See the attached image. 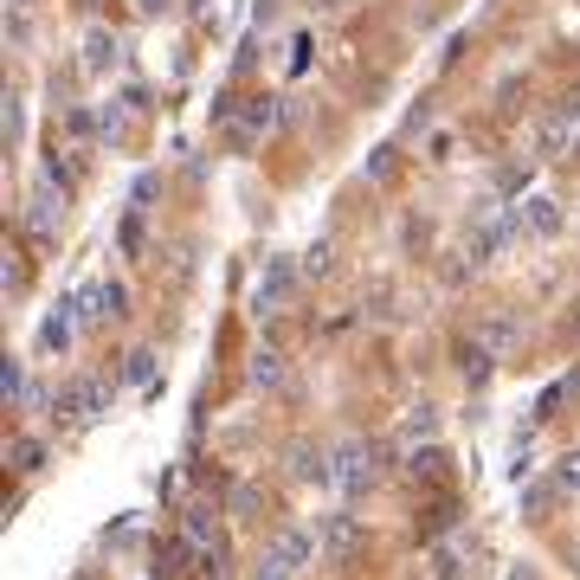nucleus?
<instances>
[{"label":"nucleus","mask_w":580,"mask_h":580,"mask_svg":"<svg viewBox=\"0 0 580 580\" xmlns=\"http://www.w3.org/2000/svg\"><path fill=\"white\" fill-rule=\"evenodd\" d=\"M52 413L65 425H91L110 413V381H97V375H72V381L52 393Z\"/></svg>","instance_id":"obj_1"},{"label":"nucleus","mask_w":580,"mask_h":580,"mask_svg":"<svg viewBox=\"0 0 580 580\" xmlns=\"http://www.w3.org/2000/svg\"><path fill=\"white\" fill-rule=\"evenodd\" d=\"M329 458H336V491H342V497H368V491L381 484V452H375L368 439H342Z\"/></svg>","instance_id":"obj_2"},{"label":"nucleus","mask_w":580,"mask_h":580,"mask_svg":"<svg viewBox=\"0 0 580 580\" xmlns=\"http://www.w3.org/2000/svg\"><path fill=\"white\" fill-rule=\"evenodd\" d=\"M297 284H304V265H291V259H271L265 277H259V291H252V309H259V316L291 309V304H297Z\"/></svg>","instance_id":"obj_3"},{"label":"nucleus","mask_w":580,"mask_h":580,"mask_svg":"<svg viewBox=\"0 0 580 580\" xmlns=\"http://www.w3.org/2000/svg\"><path fill=\"white\" fill-rule=\"evenodd\" d=\"M580 143V91L574 97H561L555 110L541 116V129H536V149L541 155H568Z\"/></svg>","instance_id":"obj_4"},{"label":"nucleus","mask_w":580,"mask_h":580,"mask_svg":"<svg viewBox=\"0 0 580 580\" xmlns=\"http://www.w3.org/2000/svg\"><path fill=\"white\" fill-rule=\"evenodd\" d=\"M309 523H316V541H323L329 561H348V555L361 548V523H355L348 509H323V516H309Z\"/></svg>","instance_id":"obj_5"},{"label":"nucleus","mask_w":580,"mask_h":580,"mask_svg":"<svg viewBox=\"0 0 580 580\" xmlns=\"http://www.w3.org/2000/svg\"><path fill=\"white\" fill-rule=\"evenodd\" d=\"M77 329H84V316H77V304H59L45 323H39V348L45 355H65V348L77 342Z\"/></svg>","instance_id":"obj_6"},{"label":"nucleus","mask_w":580,"mask_h":580,"mask_svg":"<svg viewBox=\"0 0 580 580\" xmlns=\"http://www.w3.org/2000/svg\"><path fill=\"white\" fill-rule=\"evenodd\" d=\"M445 445H439V439H425V445H407V458H400V471H407V477H413V484H439V477H445Z\"/></svg>","instance_id":"obj_7"},{"label":"nucleus","mask_w":580,"mask_h":580,"mask_svg":"<svg viewBox=\"0 0 580 580\" xmlns=\"http://www.w3.org/2000/svg\"><path fill=\"white\" fill-rule=\"evenodd\" d=\"M516 213H523V232H536V239H555V232L568 226V213H561V200H548V193H536V200H523Z\"/></svg>","instance_id":"obj_8"},{"label":"nucleus","mask_w":580,"mask_h":580,"mask_svg":"<svg viewBox=\"0 0 580 580\" xmlns=\"http://www.w3.org/2000/svg\"><path fill=\"white\" fill-rule=\"evenodd\" d=\"M291 477L297 484H336V458L323 445H291Z\"/></svg>","instance_id":"obj_9"},{"label":"nucleus","mask_w":580,"mask_h":580,"mask_svg":"<svg viewBox=\"0 0 580 580\" xmlns=\"http://www.w3.org/2000/svg\"><path fill=\"white\" fill-rule=\"evenodd\" d=\"M59 220H65V200H52V181L27 200V226H33V239H59Z\"/></svg>","instance_id":"obj_10"},{"label":"nucleus","mask_w":580,"mask_h":580,"mask_svg":"<svg viewBox=\"0 0 580 580\" xmlns=\"http://www.w3.org/2000/svg\"><path fill=\"white\" fill-rule=\"evenodd\" d=\"M432 580H471V555H464V541H452V536H439L432 541Z\"/></svg>","instance_id":"obj_11"},{"label":"nucleus","mask_w":580,"mask_h":580,"mask_svg":"<svg viewBox=\"0 0 580 580\" xmlns=\"http://www.w3.org/2000/svg\"><path fill=\"white\" fill-rule=\"evenodd\" d=\"M271 123H277V97H245V116L232 123V143H252V136H265Z\"/></svg>","instance_id":"obj_12"},{"label":"nucleus","mask_w":580,"mask_h":580,"mask_svg":"<svg viewBox=\"0 0 580 580\" xmlns=\"http://www.w3.org/2000/svg\"><path fill=\"white\" fill-rule=\"evenodd\" d=\"M477 342L491 348V355H509V348L523 342V316H509V309H497L484 329H477Z\"/></svg>","instance_id":"obj_13"},{"label":"nucleus","mask_w":580,"mask_h":580,"mask_svg":"<svg viewBox=\"0 0 580 580\" xmlns=\"http://www.w3.org/2000/svg\"><path fill=\"white\" fill-rule=\"evenodd\" d=\"M271 541H277L297 568H309V561H316V548H323V541H316V523H291V529H277Z\"/></svg>","instance_id":"obj_14"},{"label":"nucleus","mask_w":580,"mask_h":580,"mask_svg":"<svg viewBox=\"0 0 580 580\" xmlns=\"http://www.w3.org/2000/svg\"><path fill=\"white\" fill-rule=\"evenodd\" d=\"M245 381L259 387V393L284 387V355H277V348H259V355H252V368H245Z\"/></svg>","instance_id":"obj_15"},{"label":"nucleus","mask_w":580,"mask_h":580,"mask_svg":"<svg viewBox=\"0 0 580 580\" xmlns=\"http://www.w3.org/2000/svg\"><path fill=\"white\" fill-rule=\"evenodd\" d=\"M425 439H439V407H413L407 420H400V445H425Z\"/></svg>","instance_id":"obj_16"},{"label":"nucleus","mask_w":580,"mask_h":580,"mask_svg":"<svg viewBox=\"0 0 580 580\" xmlns=\"http://www.w3.org/2000/svg\"><path fill=\"white\" fill-rule=\"evenodd\" d=\"M297 574H304V568H297V561H291L277 541H265V555L252 561V580H297Z\"/></svg>","instance_id":"obj_17"},{"label":"nucleus","mask_w":580,"mask_h":580,"mask_svg":"<svg viewBox=\"0 0 580 580\" xmlns=\"http://www.w3.org/2000/svg\"><path fill=\"white\" fill-rule=\"evenodd\" d=\"M116 65V33H84V72H110Z\"/></svg>","instance_id":"obj_18"},{"label":"nucleus","mask_w":580,"mask_h":580,"mask_svg":"<svg viewBox=\"0 0 580 580\" xmlns=\"http://www.w3.org/2000/svg\"><path fill=\"white\" fill-rule=\"evenodd\" d=\"M548 477H555V491H561V497H580V445L548 464Z\"/></svg>","instance_id":"obj_19"},{"label":"nucleus","mask_w":580,"mask_h":580,"mask_svg":"<svg viewBox=\"0 0 580 580\" xmlns=\"http://www.w3.org/2000/svg\"><path fill=\"white\" fill-rule=\"evenodd\" d=\"M491 361H497V355H491L484 342H464V348H458V368H464V381H471V387L491 375Z\"/></svg>","instance_id":"obj_20"},{"label":"nucleus","mask_w":580,"mask_h":580,"mask_svg":"<svg viewBox=\"0 0 580 580\" xmlns=\"http://www.w3.org/2000/svg\"><path fill=\"white\" fill-rule=\"evenodd\" d=\"M123 381H129V387H149V381H155V348H129V361H123Z\"/></svg>","instance_id":"obj_21"},{"label":"nucleus","mask_w":580,"mask_h":580,"mask_svg":"<svg viewBox=\"0 0 580 580\" xmlns=\"http://www.w3.org/2000/svg\"><path fill=\"white\" fill-rule=\"evenodd\" d=\"M181 541H188V548H213V516H207V509H188V523H181Z\"/></svg>","instance_id":"obj_22"},{"label":"nucleus","mask_w":580,"mask_h":580,"mask_svg":"<svg viewBox=\"0 0 580 580\" xmlns=\"http://www.w3.org/2000/svg\"><path fill=\"white\" fill-rule=\"evenodd\" d=\"M45 464V439H13V471H39Z\"/></svg>","instance_id":"obj_23"},{"label":"nucleus","mask_w":580,"mask_h":580,"mask_svg":"<svg viewBox=\"0 0 580 580\" xmlns=\"http://www.w3.org/2000/svg\"><path fill=\"white\" fill-rule=\"evenodd\" d=\"M0 129H7V143H20V136H27V104H20L13 91H7V110H0Z\"/></svg>","instance_id":"obj_24"},{"label":"nucleus","mask_w":580,"mask_h":580,"mask_svg":"<svg viewBox=\"0 0 580 580\" xmlns=\"http://www.w3.org/2000/svg\"><path fill=\"white\" fill-rule=\"evenodd\" d=\"M329 265H336V245H329V239H316V245L304 252V277H323Z\"/></svg>","instance_id":"obj_25"},{"label":"nucleus","mask_w":580,"mask_h":580,"mask_svg":"<svg viewBox=\"0 0 580 580\" xmlns=\"http://www.w3.org/2000/svg\"><path fill=\"white\" fill-rule=\"evenodd\" d=\"M181 548H188V541H168V548H155V580H175V574H181Z\"/></svg>","instance_id":"obj_26"},{"label":"nucleus","mask_w":580,"mask_h":580,"mask_svg":"<svg viewBox=\"0 0 580 580\" xmlns=\"http://www.w3.org/2000/svg\"><path fill=\"white\" fill-rule=\"evenodd\" d=\"M561 497V491H555V477H548V484H529V491H523V509H529V516H548V503Z\"/></svg>","instance_id":"obj_27"},{"label":"nucleus","mask_w":580,"mask_h":580,"mask_svg":"<svg viewBox=\"0 0 580 580\" xmlns=\"http://www.w3.org/2000/svg\"><path fill=\"white\" fill-rule=\"evenodd\" d=\"M0 393L7 400H27V368L20 361H0Z\"/></svg>","instance_id":"obj_28"},{"label":"nucleus","mask_w":580,"mask_h":580,"mask_svg":"<svg viewBox=\"0 0 580 580\" xmlns=\"http://www.w3.org/2000/svg\"><path fill=\"white\" fill-rule=\"evenodd\" d=\"M226 509H232V523H252V509H259V491H252V484H239V491L226 497Z\"/></svg>","instance_id":"obj_29"},{"label":"nucleus","mask_w":580,"mask_h":580,"mask_svg":"<svg viewBox=\"0 0 580 580\" xmlns=\"http://www.w3.org/2000/svg\"><path fill=\"white\" fill-rule=\"evenodd\" d=\"M452 523H458V509H452V503H432V516H425V529H432V536H445Z\"/></svg>","instance_id":"obj_30"},{"label":"nucleus","mask_w":580,"mask_h":580,"mask_svg":"<svg viewBox=\"0 0 580 580\" xmlns=\"http://www.w3.org/2000/svg\"><path fill=\"white\" fill-rule=\"evenodd\" d=\"M0 277H7V291H20V284H27V265H20V252H7V265H0Z\"/></svg>","instance_id":"obj_31"},{"label":"nucleus","mask_w":580,"mask_h":580,"mask_svg":"<svg viewBox=\"0 0 580 580\" xmlns=\"http://www.w3.org/2000/svg\"><path fill=\"white\" fill-rule=\"evenodd\" d=\"M7 7H13V13H33V0H7Z\"/></svg>","instance_id":"obj_32"},{"label":"nucleus","mask_w":580,"mask_h":580,"mask_svg":"<svg viewBox=\"0 0 580 580\" xmlns=\"http://www.w3.org/2000/svg\"><path fill=\"white\" fill-rule=\"evenodd\" d=\"M561 387H568V393H580V368H574V375H568V381H561Z\"/></svg>","instance_id":"obj_33"},{"label":"nucleus","mask_w":580,"mask_h":580,"mask_svg":"<svg viewBox=\"0 0 580 580\" xmlns=\"http://www.w3.org/2000/svg\"><path fill=\"white\" fill-rule=\"evenodd\" d=\"M574 574H580V548H574Z\"/></svg>","instance_id":"obj_34"}]
</instances>
